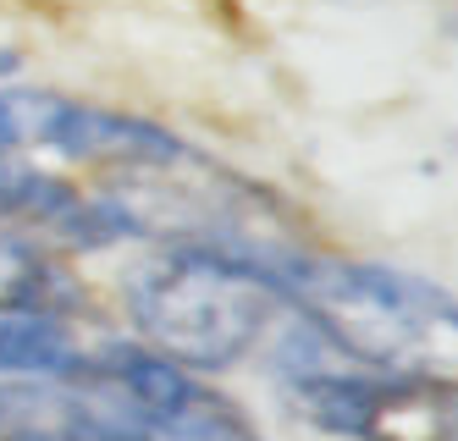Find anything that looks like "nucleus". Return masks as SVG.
Wrapping results in <instances>:
<instances>
[{
  "mask_svg": "<svg viewBox=\"0 0 458 441\" xmlns=\"http://www.w3.org/2000/svg\"><path fill=\"white\" fill-rule=\"evenodd\" d=\"M111 315L144 348L226 381L266 353L293 310L282 259L210 237H155L116 259Z\"/></svg>",
  "mask_w": 458,
  "mask_h": 441,
  "instance_id": "nucleus-1",
  "label": "nucleus"
},
{
  "mask_svg": "<svg viewBox=\"0 0 458 441\" xmlns=\"http://www.w3.org/2000/svg\"><path fill=\"white\" fill-rule=\"evenodd\" d=\"M282 282L287 310L348 364L458 386V293L442 276L299 243L282 254Z\"/></svg>",
  "mask_w": 458,
  "mask_h": 441,
  "instance_id": "nucleus-2",
  "label": "nucleus"
},
{
  "mask_svg": "<svg viewBox=\"0 0 458 441\" xmlns=\"http://www.w3.org/2000/svg\"><path fill=\"white\" fill-rule=\"evenodd\" d=\"M276 409L320 441H458V386L420 376H376L287 315L254 359Z\"/></svg>",
  "mask_w": 458,
  "mask_h": 441,
  "instance_id": "nucleus-3",
  "label": "nucleus"
},
{
  "mask_svg": "<svg viewBox=\"0 0 458 441\" xmlns=\"http://www.w3.org/2000/svg\"><path fill=\"white\" fill-rule=\"evenodd\" d=\"M0 149L50 160L61 172L94 177V182L160 177L205 155L182 127L160 122L149 111L50 89V83H28V78L0 83Z\"/></svg>",
  "mask_w": 458,
  "mask_h": 441,
  "instance_id": "nucleus-4",
  "label": "nucleus"
},
{
  "mask_svg": "<svg viewBox=\"0 0 458 441\" xmlns=\"http://www.w3.org/2000/svg\"><path fill=\"white\" fill-rule=\"evenodd\" d=\"M0 441H160V430L83 353L61 381H0Z\"/></svg>",
  "mask_w": 458,
  "mask_h": 441,
  "instance_id": "nucleus-5",
  "label": "nucleus"
},
{
  "mask_svg": "<svg viewBox=\"0 0 458 441\" xmlns=\"http://www.w3.org/2000/svg\"><path fill=\"white\" fill-rule=\"evenodd\" d=\"M0 310H55L94 326L100 293L89 282V265L67 259L50 237L0 226Z\"/></svg>",
  "mask_w": 458,
  "mask_h": 441,
  "instance_id": "nucleus-6",
  "label": "nucleus"
},
{
  "mask_svg": "<svg viewBox=\"0 0 458 441\" xmlns=\"http://www.w3.org/2000/svg\"><path fill=\"white\" fill-rule=\"evenodd\" d=\"M94 326L55 310H0V381H61L89 353Z\"/></svg>",
  "mask_w": 458,
  "mask_h": 441,
  "instance_id": "nucleus-7",
  "label": "nucleus"
},
{
  "mask_svg": "<svg viewBox=\"0 0 458 441\" xmlns=\"http://www.w3.org/2000/svg\"><path fill=\"white\" fill-rule=\"evenodd\" d=\"M78 188H83V177L61 172L50 160L0 149V226H22V232L50 237L55 221L78 199Z\"/></svg>",
  "mask_w": 458,
  "mask_h": 441,
  "instance_id": "nucleus-8",
  "label": "nucleus"
}]
</instances>
